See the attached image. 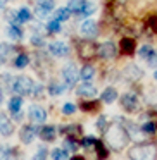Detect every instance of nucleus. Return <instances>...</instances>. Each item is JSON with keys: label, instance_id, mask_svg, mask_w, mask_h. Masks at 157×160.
<instances>
[{"label": "nucleus", "instance_id": "25", "mask_svg": "<svg viewBox=\"0 0 157 160\" xmlns=\"http://www.w3.org/2000/svg\"><path fill=\"white\" fill-rule=\"evenodd\" d=\"M64 148H66L67 152H76V150L80 148V143H78L73 136H69V138H66V141H64Z\"/></svg>", "mask_w": 157, "mask_h": 160}, {"label": "nucleus", "instance_id": "16", "mask_svg": "<svg viewBox=\"0 0 157 160\" xmlns=\"http://www.w3.org/2000/svg\"><path fill=\"white\" fill-rule=\"evenodd\" d=\"M119 48H121V53H124V55H131V53L135 52V40L124 38L121 43H119Z\"/></svg>", "mask_w": 157, "mask_h": 160}, {"label": "nucleus", "instance_id": "15", "mask_svg": "<svg viewBox=\"0 0 157 160\" xmlns=\"http://www.w3.org/2000/svg\"><path fill=\"white\" fill-rule=\"evenodd\" d=\"M85 4H86V0H69L67 9L71 11V14L81 16V12H83V9H85Z\"/></svg>", "mask_w": 157, "mask_h": 160}, {"label": "nucleus", "instance_id": "30", "mask_svg": "<svg viewBox=\"0 0 157 160\" xmlns=\"http://www.w3.org/2000/svg\"><path fill=\"white\" fill-rule=\"evenodd\" d=\"M95 11H97V5H95L93 2H86V4H85L83 12H81V16H83V18H88V16H92Z\"/></svg>", "mask_w": 157, "mask_h": 160}, {"label": "nucleus", "instance_id": "11", "mask_svg": "<svg viewBox=\"0 0 157 160\" xmlns=\"http://www.w3.org/2000/svg\"><path fill=\"white\" fill-rule=\"evenodd\" d=\"M78 95H80L81 98H93L95 95H97V88L93 86L92 83H88V81H85L83 84H80V88H78V91H76Z\"/></svg>", "mask_w": 157, "mask_h": 160}, {"label": "nucleus", "instance_id": "6", "mask_svg": "<svg viewBox=\"0 0 157 160\" xmlns=\"http://www.w3.org/2000/svg\"><path fill=\"white\" fill-rule=\"evenodd\" d=\"M81 35L88 40L95 38V36L98 35V24L95 21H92V19H86V21L81 24Z\"/></svg>", "mask_w": 157, "mask_h": 160}, {"label": "nucleus", "instance_id": "2", "mask_svg": "<svg viewBox=\"0 0 157 160\" xmlns=\"http://www.w3.org/2000/svg\"><path fill=\"white\" fill-rule=\"evenodd\" d=\"M157 148L152 143H140V145H133L128 152L129 160H155Z\"/></svg>", "mask_w": 157, "mask_h": 160}, {"label": "nucleus", "instance_id": "26", "mask_svg": "<svg viewBox=\"0 0 157 160\" xmlns=\"http://www.w3.org/2000/svg\"><path fill=\"white\" fill-rule=\"evenodd\" d=\"M154 52H155V50H154L152 47H149V45H143L142 48H140L138 55H140V59H142V60H145V62H147V60L150 59V55H152Z\"/></svg>", "mask_w": 157, "mask_h": 160}, {"label": "nucleus", "instance_id": "9", "mask_svg": "<svg viewBox=\"0 0 157 160\" xmlns=\"http://www.w3.org/2000/svg\"><path fill=\"white\" fill-rule=\"evenodd\" d=\"M121 105L126 112H135L138 107V98L135 93H124L121 97Z\"/></svg>", "mask_w": 157, "mask_h": 160}, {"label": "nucleus", "instance_id": "34", "mask_svg": "<svg viewBox=\"0 0 157 160\" xmlns=\"http://www.w3.org/2000/svg\"><path fill=\"white\" fill-rule=\"evenodd\" d=\"M59 31H60V21L54 19L47 24V33H59Z\"/></svg>", "mask_w": 157, "mask_h": 160}, {"label": "nucleus", "instance_id": "13", "mask_svg": "<svg viewBox=\"0 0 157 160\" xmlns=\"http://www.w3.org/2000/svg\"><path fill=\"white\" fill-rule=\"evenodd\" d=\"M98 55L102 59H112L116 55V45L112 42H105L98 47Z\"/></svg>", "mask_w": 157, "mask_h": 160}, {"label": "nucleus", "instance_id": "32", "mask_svg": "<svg viewBox=\"0 0 157 160\" xmlns=\"http://www.w3.org/2000/svg\"><path fill=\"white\" fill-rule=\"evenodd\" d=\"M126 74H128V78H131V79H138V78L142 76V71L136 66H129L128 69H126Z\"/></svg>", "mask_w": 157, "mask_h": 160}, {"label": "nucleus", "instance_id": "39", "mask_svg": "<svg viewBox=\"0 0 157 160\" xmlns=\"http://www.w3.org/2000/svg\"><path fill=\"white\" fill-rule=\"evenodd\" d=\"M97 128L100 129L102 132H105V129L109 128V126H107V117H105V115H102V117L97 121Z\"/></svg>", "mask_w": 157, "mask_h": 160}, {"label": "nucleus", "instance_id": "18", "mask_svg": "<svg viewBox=\"0 0 157 160\" xmlns=\"http://www.w3.org/2000/svg\"><path fill=\"white\" fill-rule=\"evenodd\" d=\"M7 35L11 36L12 40L19 42V40H23V35H24V33H23V28L19 24H11L7 28Z\"/></svg>", "mask_w": 157, "mask_h": 160}, {"label": "nucleus", "instance_id": "40", "mask_svg": "<svg viewBox=\"0 0 157 160\" xmlns=\"http://www.w3.org/2000/svg\"><path fill=\"white\" fill-rule=\"evenodd\" d=\"M74 110H76L74 103H64V107H62V114L71 115V114H74Z\"/></svg>", "mask_w": 157, "mask_h": 160}, {"label": "nucleus", "instance_id": "23", "mask_svg": "<svg viewBox=\"0 0 157 160\" xmlns=\"http://www.w3.org/2000/svg\"><path fill=\"white\" fill-rule=\"evenodd\" d=\"M12 52H14V48L9 43H0V59L4 60V62L12 55Z\"/></svg>", "mask_w": 157, "mask_h": 160}, {"label": "nucleus", "instance_id": "4", "mask_svg": "<svg viewBox=\"0 0 157 160\" xmlns=\"http://www.w3.org/2000/svg\"><path fill=\"white\" fill-rule=\"evenodd\" d=\"M98 53V47L95 45L93 42H90V40H85V42H80L78 43V55L81 57V59H93L95 55Z\"/></svg>", "mask_w": 157, "mask_h": 160}, {"label": "nucleus", "instance_id": "48", "mask_svg": "<svg viewBox=\"0 0 157 160\" xmlns=\"http://www.w3.org/2000/svg\"><path fill=\"white\" fill-rule=\"evenodd\" d=\"M154 78H155V81H157V71H155V72H154Z\"/></svg>", "mask_w": 157, "mask_h": 160}, {"label": "nucleus", "instance_id": "20", "mask_svg": "<svg viewBox=\"0 0 157 160\" xmlns=\"http://www.w3.org/2000/svg\"><path fill=\"white\" fill-rule=\"evenodd\" d=\"M21 107H23V98L19 97V95H16V97H12L11 100H9V110H11L12 114L21 112Z\"/></svg>", "mask_w": 157, "mask_h": 160}, {"label": "nucleus", "instance_id": "19", "mask_svg": "<svg viewBox=\"0 0 157 160\" xmlns=\"http://www.w3.org/2000/svg\"><path fill=\"white\" fill-rule=\"evenodd\" d=\"M0 160H16V152L11 146L0 145Z\"/></svg>", "mask_w": 157, "mask_h": 160}, {"label": "nucleus", "instance_id": "21", "mask_svg": "<svg viewBox=\"0 0 157 160\" xmlns=\"http://www.w3.org/2000/svg\"><path fill=\"white\" fill-rule=\"evenodd\" d=\"M64 91H66V86L64 84H60V83H50L49 84V93L52 95V97H59V95H62Z\"/></svg>", "mask_w": 157, "mask_h": 160}, {"label": "nucleus", "instance_id": "45", "mask_svg": "<svg viewBox=\"0 0 157 160\" xmlns=\"http://www.w3.org/2000/svg\"><path fill=\"white\" fill-rule=\"evenodd\" d=\"M4 102V91H2V88H0V103Z\"/></svg>", "mask_w": 157, "mask_h": 160}, {"label": "nucleus", "instance_id": "46", "mask_svg": "<svg viewBox=\"0 0 157 160\" xmlns=\"http://www.w3.org/2000/svg\"><path fill=\"white\" fill-rule=\"evenodd\" d=\"M71 160H85V158H83V157H73Z\"/></svg>", "mask_w": 157, "mask_h": 160}, {"label": "nucleus", "instance_id": "28", "mask_svg": "<svg viewBox=\"0 0 157 160\" xmlns=\"http://www.w3.org/2000/svg\"><path fill=\"white\" fill-rule=\"evenodd\" d=\"M52 160H67V150L66 148H55L52 152Z\"/></svg>", "mask_w": 157, "mask_h": 160}, {"label": "nucleus", "instance_id": "1", "mask_svg": "<svg viewBox=\"0 0 157 160\" xmlns=\"http://www.w3.org/2000/svg\"><path fill=\"white\" fill-rule=\"evenodd\" d=\"M105 139L107 143L112 146L114 150H123L126 145H128V139H129V132L126 131L123 126L119 124H111L107 129H105Z\"/></svg>", "mask_w": 157, "mask_h": 160}, {"label": "nucleus", "instance_id": "33", "mask_svg": "<svg viewBox=\"0 0 157 160\" xmlns=\"http://www.w3.org/2000/svg\"><path fill=\"white\" fill-rule=\"evenodd\" d=\"M18 14H19V22H28L29 19H31V12H29L26 7L19 9V11H18Z\"/></svg>", "mask_w": 157, "mask_h": 160}, {"label": "nucleus", "instance_id": "36", "mask_svg": "<svg viewBox=\"0 0 157 160\" xmlns=\"http://www.w3.org/2000/svg\"><path fill=\"white\" fill-rule=\"evenodd\" d=\"M36 2H38L40 7L47 9V11H52L54 5H55V0H36Z\"/></svg>", "mask_w": 157, "mask_h": 160}, {"label": "nucleus", "instance_id": "29", "mask_svg": "<svg viewBox=\"0 0 157 160\" xmlns=\"http://www.w3.org/2000/svg\"><path fill=\"white\" fill-rule=\"evenodd\" d=\"M5 19H7L11 24H21V22H19L18 11H7V12H5Z\"/></svg>", "mask_w": 157, "mask_h": 160}, {"label": "nucleus", "instance_id": "27", "mask_svg": "<svg viewBox=\"0 0 157 160\" xmlns=\"http://www.w3.org/2000/svg\"><path fill=\"white\" fill-rule=\"evenodd\" d=\"M28 62H29V59H28L26 53H19V55H16V59H14V66L19 67V69L26 67V66H28Z\"/></svg>", "mask_w": 157, "mask_h": 160}, {"label": "nucleus", "instance_id": "17", "mask_svg": "<svg viewBox=\"0 0 157 160\" xmlns=\"http://www.w3.org/2000/svg\"><path fill=\"white\" fill-rule=\"evenodd\" d=\"M116 98H118V91H116V88H105V90L102 91L100 100L104 102V103H112Z\"/></svg>", "mask_w": 157, "mask_h": 160}, {"label": "nucleus", "instance_id": "35", "mask_svg": "<svg viewBox=\"0 0 157 160\" xmlns=\"http://www.w3.org/2000/svg\"><path fill=\"white\" fill-rule=\"evenodd\" d=\"M95 145H97V139L93 138V136H88V138H83V141H81V146H85V148H95Z\"/></svg>", "mask_w": 157, "mask_h": 160}, {"label": "nucleus", "instance_id": "12", "mask_svg": "<svg viewBox=\"0 0 157 160\" xmlns=\"http://www.w3.org/2000/svg\"><path fill=\"white\" fill-rule=\"evenodd\" d=\"M14 132V124L11 122V119L5 114L0 112V134L2 136H11Z\"/></svg>", "mask_w": 157, "mask_h": 160}, {"label": "nucleus", "instance_id": "22", "mask_svg": "<svg viewBox=\"0 0 157 160\" xmlns=\"http://www.w3.org/2000/svg\"><path fill=\"white\" fill-rule=\"evenodd\" d=\"M69 16H71V11L67 7H60V9H57L55 12H54V19H57V21H67L69 19Z\"/></svg>", "mask_w": 157, "mask_h": 160}, {"label": "nucleus", "instance_id": "5", "mask_svg": "<svg viewBox=\"0 0 157 160\" xmlns=\"http://www.w3.org/2000/svg\"><path fill=\"white\" fill-rule=\"evenodd\" d=\"M62 78H64V81H66L67 86H73V84H76L78 78H80V71L76 69L74 64H67V66L62 69Z\"/></svg>", "mask_w": 157, "mask_h": 160}, {"label": "nucleus", "instance_id": "7", "mask_svg": "<svg viewBox=\"0 0 157 160\" xmlns=\"http://www.w3.org/2000/svg\"><path fill=\"white\" fill-rule=\"evenodd\" d=\"M28 115H29V119H31L33 124H42V122H45V119H47L45 108L38 107V105H31V107H29Z\"/></svg>", "mask_w": 157, "mask_h": 160}, {"label": "nucleus", "instance_id": "47", "mask_svg": "<svg viewBox=\"0 0 157 160\" xmlns=\"http://www.w3.org/2000/svg\"><path fill=\"white\" fill-rule=\"evenodd\" d=\"M4 5H5V0H0V9L4 7Z\"/></svg>", "mask_w": 157, "mask_h": 160}, {"label": "nucleus", "instance_id": "14", "mask_svg": "<svg viewBox=\"0 0 157 160\" xmlns=\"http://www.w3.org/2000/svg\"><path fill=\"white\" fill-rule=\"evenodd\" d=\"M38 136L43 139V141H54L55 139V136H57V131H55V128L54 126H43L42 129L38 131Z\"/></svg>", "mask_w": 157, "mask_h": 160}, {"label": "nucleus", "instance_id": "37", "mask_svg": "<svg viewBox=\"0 0 157 160\" xmlns=\"http://www.w3.org/2000/svg\"><path fill=\"white\" fill-rule=\"evenodd\" d=\"M47 148H40L38 152L35 153V155H33V158L31 160H47Z\"/></svg>", "mask_w": 157, "mask_h": 160}, {"label": "nucleus", "instance_id": "44", "mask_svg": "<svg viewBox=\"0 0 157 160\" xmlns=\"http://www.w3.org/2000/svg\"><path fill=\"white\" fill-rule=\"evenodd\" d=\"M12 117H14V121H21L23 114H21V112H16V114H12Z\"/></svg>", "mask_w": 157, "mask_h": 160}, {"label": "nucleus", "instance_id": "41", "mask_svg": "<svg viewBox=\"0 0 157 160\" xmlns=\"http://www.w3.org/2000/svg\"><path fill=\"white\" fill-rule=\"evenodd\" d=\"M81 108H83V110H97V108H98V102H90V103L85 102V103L81 105Z\"/></svg>", "mask_w": 157, "mask_h": 160}, {"label": "nucleus", "instance_id": "3", "mask_svg": "<svg viewBox=\"0 0 157 160\" xmlns=\"http://www.w3.org/2000/svg\"><path fill=\"white\" fill-rule=\"evenodd\" d=\"M33 88H35V83H33V79L28 76H16L11 83V90L14 91L16 95H19V97L31 95Z\"/></svg>", "mask_w": 157, "mask_h": 160}, {"label": "nucleus", "instance_id": "43", "mask_svg": "<svg viewBox=\"0 0 157 160\" xmlns=\"http://www.w3.org/2000/svg\"><path fill=\"white\" fill-rule=\"evenodd\" d=\"M147 64H149L150 67H157V52H154L152 55H150V59L147 60Z\"/></svg>", "mask_w": 157, "mask_h": 160}, {"label": "nucleus", "instance_id": "38", "mask_svg": "<svg viewBox=\"0 0 157 160\" xmlns=\"http://www.w3.org/2000/svg\"><path fill=\"white\" fill-rule=\"evenodd\" d=\"M31 43L35 47H42L43 45V36L40 35V33H33V36H31Z\"/></svg>", "mask_w": 157, "mask_h": 160}, {"label": "nucleus", "instance_id": "24", "mask_svg": "<svg viewBox=\"0 0 157 160\" xmlns=\"http://www.w3.org/2000/svg\"><path fill=\"white\" fill-rule=\"evenodd\" d=\"M93 76H95V69H93L92 66H85L83 69L80 71V78H81L83 81H90Z\"/></svg>", "mask_w": 157, "mask_h": 160}, {"label": "nucleus", "instance_id": "10", "mask_svg": "<svg viewBox=\"0 0 157 160\" xmlns=\"http://www.w3.org/2000/svg\"><path fill=\"white\" fill-rule=\"evenodd\" d=\"M49 50H50V53L55 55V57H67L69 55V47L64 42H52L49 45Z\"/></svg>", "mask_w": 157, "mask_h": 160}, {"label": "nucleus", "instance_id": "31", "mask_svg": "<svg viewBox=\"0 0 157 160\" xmlns=\"http://www.w3.org/2000/svg\"><path fill=\"white\" fill-rule=\"evenodd\" d=\"M140 131L145 132V134H154V132L157 131V124L155 122H147V124H143L142 128H140Z\"/></svg>", "mask_w": 157, "mask_h": 160}, {"label": "nucleus", "instance_id": "8", "mask_svg": "<svg viewBox=\"0 0 157 160\" xmlns=\"http://www.w3.org/2000/svg\"><path fill=\"white\" fill-rule=\"evenodd\" d=\"M40 129H36L35 126H23L21 131H19V138H21V141L24 143V145H29V143L35 139V136L38 134Z\"/></svg>", "mask_w": 157, "mask_h": 160}, {"label": "nucleus", "instance_id": "42", "mask_svg": "<svg viewBox=\"0 0 157 160\" xmlns=\"http://www.w3.org/2000/svg\"><path fill=\"white\" fill-rule=\"evenodd\" d=\"M50 11H47V9L40 7V5H36V16H38L40 19H45V16H49Z\"/></svg>", "mask_w": 157, "mask_h": 160}]
</instances>
